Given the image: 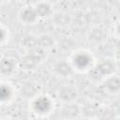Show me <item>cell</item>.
<instances>
[{
  "label": "cell",
  "mask_w": 120,
  "mask_h": 120,
  "mask_svg": "<svg viewBox=\"0 0 120 120\" xmlns=\"http://www.w3.org/2000/svg\"><path fill=\"white\" fill-rule=\"evenodd\" d=\"M18 19L24 25H33L37 23L38 21L39 20L33 4L23 6L19 10Z\"/></svg>",
  "instance_id": "277c9868"
},
{
  "label": "cell",
  "mask_w": 120,
  "mask_h": 120,
  "mask_svg": "<svg viewBox=\"0 0 120 120\" xmlns=\"http://www.w3.org/2000/svg\"><path fill=\"white\" fill-rule=\"evenodd\" d=\"M53 100L50 96L38 94L31 99V109L36 116L47 117L53 111Z\"/></svg>",
  "instance_id": "6da1fadb"
},
{
  "label": "cell",
  "mask_w": 120,
  "mask_h": 120,
  "mask_svg": "<svg viewBox=\"0 0 120 120\" xmlns=\"http://www.w3.org/2000/svg\"><path fill=\"white\" fill-rule=\"evenodd\" d=\"M31 120H46V117H40V116H35Z\"/></svg>",
  "instance_id": "ffe728a7"
},
{
  "label": "cell",
  "mask_w": 120,
  "mask_h": 120,
  "mask_svg": "<svg viewBox=\"0 0 120 120\" xmlns=\"http://www.w3.org/2000/svg\"><path fill=\"white\" fill-rule=\"evenodd\" d=\"M56 44V40L54 37L49 33H43L38 36V46L45 51L52 49Z\"/></svg>",
  "instance_id": "4fadbf2b"
},
{
  "label": "cell",
  "mask_w": 120,
  "mask_h": 120,
  "mask_svg": "<svg viewBox=\"0 0 120 120\" xmlns=\"http://www.w3.org/2000/svg\"><path fill=\"white\" fill-rule=\"evenodd\" d=\"M79 92L75 86L65 84L59 87L57 91V98L61 101V103H69L75 102L78 98Z\"/></svg>",
  "instance_id": "5b68a950"
},
{
  "label": "cell",
  "mask_w": 120,
  "mask_h": 120,
  "mask_svg": "<svg viewBox=\"0 0 120 120\" xmlns=\"http://www.w3.org/2000/svg\"><path fill=\"white\" fill-rule=\"evenodd\" d=\"M70 62L75 70L80 71L91 70L96 63L93 54L86 50H80L75 52L70 58Z\"/></svg>",
  "instance_id": "7a4b0ae2"
},
{
  "label": "cell",
  "mask_w": 120,
  "mask_h": 120,
  "mask_svg": "<svg viewBox=\"0 0 120 120\" xmlns=\"http://www.w3.org/2000/svg\"><path fill=\"white\" fill-rule=\"evenodd\" d=\"M39 19H48L52 18L54 14L53 6L51 2L48 1H38L33 4Z\"/></svg>",
  "instance_id": "30bf717a"
},
{
  "label": "cell",
  "mask_w": 120,
  "mask_h": 120,
  "mask_svg": "<svg viewBox=\"0 0 120 120\" xmlns=\"http://www.w3.org/2000/svg\"><path fill=\"white\" fill-rule=\"evenodd\" d=\"M53 71L55 74H57L58 76L62 77V78H69L71 77L74 72L76 71L74 67L72 66L70 60L67 61V60H58L57 62L54 63L53 65Z\"/></svg>",
  "instance_id": "ba28073f"
},
{
  "label": "cell",
  "mask_w": 120,
  "mask_h": 120,
  "mask_svg": "<svg viewBox=\"0 0 120 120\" xmlns=\"http://www.w3.org/2000/svg\"><path fill=\"white\" fill-rule=\"evenodd\" d=\"M52 19L53 20V23L56 24L57 26H67L68 24H69V22H71V18L69 16L68 13L64 12V11H60V12H56L53 14V16L52 17Z\"/></svg>",
  "instance_id": "9a60e30c"
},
{
  "label": "cell",
  "mask_w": 120,
  "mask_h": 120,
  "mask_svg": "<svg viewBox=\"0 0 120 120\" xmlns=\"http://www.w3.org/2000/svg\"><path fill=\"white\" fill-rule=\"evenodd\" d=\"M15 95H16L15 88L8 82H4L3 81L2 83H1V93H0L1 103L3 105L10 103L13 100Z\"/></svg>",
  "instance_id": "8fae6325"
},
{
  "label": "cell",
  "mask_w": 120,
  "mask_h": 120,
  "mask_svg": "<svg viewBox=\"0 0 120 120\" xmlns=\"http://www.w3.org/2000/svg\"><path fill=\"white\" fill-rule=\"evenodd\" d=\"M22 45L26 49V51H29V50L37 47L38 46V37H35L33 35L25 36L22 41Z\"/></svg>",
  "instance_id": "2e32d148"
},
{
  "label": "cell",
  "mask_w": 120,
  "mask_h": 120,
  "mask_svg": "<svg viewBox=\"0 0 120 120\" xmlns=\"http://www.w3.org/2000/svg\"><path fill=\"white\" fill-rule=\"evenodd\" d=\"M115 32H116V34L120 37V21L116 23V25H115Z\"/></svg>",
  "instance_id": "ac0fdd59"
},
{
  "label": "cell",
  "mask_w": 120,
  "mask_h": 120,
  "mask_svg": "<svg viewBox=\"0 0 120 120\" xmlns=\"http://www.w3.org/2000/svg\"><path fill=\"white\" fill-rule=\"evenodd\" d=\"M115 55H116L117 59H119V60H120V46H118V47H117V49L115 50Z\"/></svg>",
  "instance_id": "d6986e66"
},
{
  "label": "cell",
  "mask_w": 120,
  "mask_h": 120,
  "mask_svg": "<svg viewBox=\"0 0 120 120\" xmlns=\"http://www.w3.org/2000/svg\"><path fill=\"white\" fill-rule=\"evenodd\" d=\"M88 40L94 44H100L104 42L107 38V34L105 30L98 25L93 26L88 31Z\"/></svg>",
  "instance_id": "7c38bea8"
},
{
  "label": "cell",
  "mask_w": 120,
  "mask_h": 120,
  "mask_svg": "<svg viewBox=\"0 0 120 120\" xmlns=\"http://www.w3.org/2000/svg\"><path fill=\"white\" fill-rule=\"evenodd\" d=\"M61 116L66 120H75L82 115V107L75 102L69 103H62V107L60 110Z\"/></svg>",
  "instance_id": "8992f818"
},
{
  "label": "cell",
  "mask_w": 120,
  "mask_h": 120,
  "mask_svg": "<svg viewBox=\"0 0 120 120\" xmlns=\"http://www.w3.org/2000/svg\"><path fill=\"white\" fill-rule=\"evenodd\" d=\"M18 68H19V62H17L15 58L11 56L2 55L0 61V73L3 77L8 78L12 76L16 72Z\"/></svg>",
  "instance_id": "52a82bcc"
},
{
  "label": "cell",
  "mask_w": 120,
  "mask_h": 120,
  "mask_svg": "<svg viewBox=\"0 0 120 120\" xmlns=\"http://www.w3.org/2000/svg\"><path fill=\"white\" fill-rule=\"evenodd\" d=\"M18 62H19V67L24 70H33L37 68V66L39 65V63L28 52H25V54Z\"/></svg>",
  "instance_id": "5bb4252c"
},
{
  "label": "cell",
  "mask_w": 120,
  "mask_h": 120,
  "mask_svg": "<svg viewBox=\"0 0 120 120\" xmlns=\"http://www.w3.org/2000/svg\"><path fill=\"white\" fill-rule=\"evenodd\" d=\"M116 69H117V64L115 60L112 58L106 57L99 59L98 62H96L91 70L95 73V75L102 78L103 80L104 78L116 73Z\"/></svg>",
  "instance_id": "3957f363"
},
{
  "label": "cell",
  "mask_w": 120,
  "mask_h": 120,
  "mask_svg": "<svg viewBox=\"0 0 120 120\" xmlns=\"http://www.w3.org/2000/svg\"><path fill=\"white\" fill-rule=\"evenodd\" d=\"M2 120H14L12 118H5V119H2Z\"/></svg>",
  "instance_id": "44dd1931"
},
{
  "label": "cell",
  "mask_w": 120,
  "mask_h": 120,
  "mask_svg": "<svg viewBox=\"0 0 120 120\" xmlns=\"http://www.w3.org/2000/svg\"><path fill=\"white\" fill-rule=\"evenodd\" d=\"M102 87L107 93L111 95H116L120 93V75L114 73L104 78L102 80Z\"/></svg>",
  "instance_id": "9c48e42d"
},
{
  "label": "cell",
  "mask_w": 120,
  "mask_h": 120,
  "mask_svg": "<svg viewBox=\"0 0 120 120\" xmlns=\"http://www.w3.org/2000/svg\"><path fill=\"white\" fill-rule=\"evenodd\" d=\"M0 32H1V45L4 46L8 39V36H9L8 35V29L4 24H1Z\"/></svg>",
  "instance_id": "e0dca14e"
}]
</instances>
